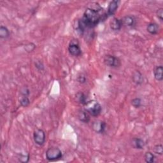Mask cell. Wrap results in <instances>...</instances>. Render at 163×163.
I'll use <instances>...</instances> for the list:
<instances>
[{
	"mask_svg": "<svg viewBox=\"0 0 163 163\" xmlns=\"http://www.w3.org/2000/svg\"><path fill=\"white\" fill-rule=\"evenodd\" d=\"M94 7H89L85 10L83 17L78 22V30L83 32L85 29H91L96 26L102 19L103 15L100 14L102 11L101 7L96 3Z\"/></svg>",
	"mask_w": 163,
	"mask_h": 163,
	"instance_id": "cell-1",
	"label": "cell"
},
{
	"mask_svg": "<svg viewBox=\"0 0 163 163\" xmlns=\"http://www.w3.org/2000/svg\"><path fill=\"white\" fill-rule=\"evenodd\" d=\"M84 107L85 110L93 117L98 116L102 110L101 104L95 100L88 101L84 104Z\"/></svg>",
	"mask_w": 163,
	"mask_h": 163,
	"instance_id": "cell-2",
	"label": "cell"
},
{
	"mask_svg": "<svg viewBox=\"0 0 163 163\" xmlns=\"http://www.w3.org/2000/svg\"><path fill=\"white\" fill-rule=\"evenodd\" d=\"M63 157L62 151L57 147H51L46 152V158L50 161L60 159Z\"/></svg>",
	"mask_w": 163,
	"mask_h": 163,
	"instance_id": "cell-3",
	"label": "cell"
},
{
	"mask_svg": "<svg viewBox=\"0 0 163 163\" xmlns=\"http://www.w3.org/2000/svg\"><path fill=\"white\" fill-rule=\"evenodd\" d=\"M104 63L112 68H119L121 65L120 60L118 57L112 55H107L105 56L104 58Z\"/></svg>",
	"mask_w": 163,
	"mask_h": 163,
	"instance_id": "cell-4",
	"label": "cell"
},
{
	"mask_svg": "<svg viewBox=\"0 0 163 163\" xmlns=\"http://www.w3.org/2000/svg\"><path fill=\"white\" fill-rule=\"evenodd\" d=\"M33 139L36 144L38 145H43L46 140V136L44 131L41 129H36L33 133Z\"/></svg>",
	"mask_w": 163,
	"mask_h": 163,
	"instance_id": "cell-5",
	"label": "cell"
},
{
	"mask_svg": "<svg viewBox=\"0 0 163 163\" xmlns=\"http://www.w3.org/2000/svg\"><path fill=\"white\" fill-rule=\"evenodd\" d=\"M69 53L73 56H79L82 53L78 40H71L68 46Z\"/></svg>",
	"mask_w": 163,
	"mask_h": 163,
	"instance_id": "cell-6",
	"label": "cell"
},
{
	"mask_svg": "<svg viewBox=\"0 0 163 163\" xmlns=\"http://www.w3.org/2000/svg\"><path fill=\"white\" fill-rule=\"evenodd\" d=\"M107 124L104 121L98 120L92 123V128L93 130L97 133H103L106 129Z\"/></svg>",
	"mask_w": 163,
	"mask_h": 163,
	"instance_id": "cell-7",
	"label": "cell"
},
{
	"mask_svg": "<svg viewBox=\"0 0 163 163\" xmlns=\"http://www.w3.org/2000/svg\"><path fill=\"white\" fill-rule=\"evenodd\" d=\"M122 25L127 27H133L136 24V19L134 16L126 15L121 19Z\"/></svg>",
	"mask_w": 163,
	"mask_h": 163,
	"instance_id": "cell-8",
	"label": "cell"
},
{
	"mask_svg": "<svg viewBox=\"0 0 163 163\" xmlns=\"http://www.w3.org/2000/svg\"><path fill=\"white\" fill-rule=\"evenodd\" d=\"M119 3H120L119 1H117V0H114V1H112L109 3L108 10H107V15L108 16L113 15L115 13H116V12L117 11V10L118 8Z\"/></svg>",
	"mask_w": 163,
	"mask_h": 163,
	"instance_id": "cell-9",
	"label": "cell"
},
{
	"mask_svg": "<svg viewBox=\"0 0 163 163\" xmlns=\"http://www.w3.org/2000/svg\"><path fill=\"white\" fill-rule=\"evenodd\" d=\"M122 22L120 19L117 18H114L112 19L110 23V28L113 31H119L122 27Z\"/></svg>",
	"mask_w": 163,
	"mask_h": 163,
	"instance_id": "cell-10",
	"label": "cell"
},
{
	"mask_svg": "<svg viewBox=\"0 0 163 163\" xmlns=\"http://www.w3.org/2000/svg\"><path fill=\"white\" fill-rule=\"evenodd\" d=\"M159 30H160V28H159V25L155 22H151L149 24L147 27V31L150 34L153 35L158 34Z\"/></svg>",
	"mask_w": 163,
	"mask_h": 163,
	"instance_id": "cell-11",
	"label": "cell"
},
{
	"mask_svg": "<svg viewBox=\"0 0 163 163\" xmlns=\"http://www.w3.org/2000/svg\"><path fill=\"white\" fill-rule=\"evenodd\" d=\"M145 141L141 138H136L132 140V145L135 149H143L145 147Z\"/></svg>",
	"mask_w": 163,
	"mask_h": 163,
	"instance_id": "cell-12",
	"label": "cell"
},
{
	"mask_svg": "<svg viewBox=\"0 0 163 163\" xmlns=\"http://www.w3.org/2000/svg\"><path fill=\"white\" fill-rule=\"evenodd\" d=\"M154 78L157 81H162L163 79V68L162 66H157L154 71Z\"/></svg>",
	"mask_w": 163,
	"mask_h": 163,
	"instance_id": "cell-13",
	"label": "cell"
},
{
	"mask_svg": "<svg viewBox=\"0 0 163 163\" xmlns=\"http://www.w3.org/2000/svg\"><path fill=\"white\" fill-rule=\"evenodd\" d=\"M78 118L81 122H82L84 123H88L90 120L89 114L85 110V111L82 110V111H80L79 112Z\"/></svg>",
	"mask_w": 163,
	"mask_h": 163,
	"instance_id": "cell-14",
	"label": "cell"
},
{
	"mask_svg": "<svg viewBox=\"0 0 163 163\" xmlns=\"http://www.w3.org/2000/svg\"><path fill=\"white\" fill-rule=\"evenodd\" d=\"M132 80H133V82H135L137 85L141 84L143 81L142 74L139 71H135L132 75Z\"/></svg>",
	"mask_w": 163,
	"mask_h": 163,
	"instance_id": "cell-15",
	"label": "cell"
},
{
	"mask_svg": "<svg viewBox=\"0 0 163 163\" xmlns=\"http://www.w3.org/2000/svg\"><path fill=\"white\" fill-rule=\"evenodd\" d=\"M19 102H20L21 105L23 107H27L30 104V100L28 96L23 95H21V96L19 98Z\"/></svg>",
	"mask_w": 163,
	"mask_h": 163,
	"instance_id": "cell-16",
	"label": "cell"
},
{
	"mask_svg": "<svg viewBox=\"0 0 163 163\" xmlns=\"http://www.w3.org/2000/svg\"><path fill=\"white\" fill-rule=\"evenodd\" d=\"M76 100L79 101V103L82 104H85L86 103H87V98H86L85 95L81 92H78L76 95Z\"/></svg>",
	"mask_w": 163,
	"mask_h": 163,
	"instance_id": "cell-17",
	"label": "cell"
},
{
	"mask_svg": "<svg viewBox=\"0 0 163 163\" xmlns=\"http://www.w3.org/2000/svg\"><path fill=\"white\" fill-rule=\"evenodd\" d=\"M10 36V31L5 26H2L0 27V37L2 38H7Z\"/></svg>",
	"mask_w": 163,
	"mask_h": 163,
	"instance_id": "cell-18",
	"label": "cell"
},
{
	"mask_svg": "<svg viewBox=\"0 0 163 163\" xmlns=\"http://www.w3.org/2000/svg\"><path fill=\"white\" fill-rule=\"evenodd\" d=\"M145 160L148 163H152L155 161V156L152 152H147L145 154Z\"/></svg>",
	"mask_w": 163,
	"mask_h": 163,
	"instance_id": "cell-19",
	"label": "cell"
},
{
	"mask_svg": "<svg viewBox=\"0 0 163 163\" xmlns=\"http://www.w3.org/2000/svg\"><path fill=\"white\" fill-rule=\"evenodd\" d=\"M18 161L21 162H27L29 161H30V155L29 154H19L18 157Z\"/></svg>",
	"mask_w": 163,
	"mask_h": 163,
	"instance_id": "cell-20",
	"label": "cell"
},
{
	"mask_svg": "<svg viewBox=\"0 0 163 163\" xmlns=\"http://www.w3.org/2000/svg\"><path fill=\"white\" fill-rule=\"evenodd\" d=\"M131 104L135 108H140L141 105V100L140 98H134L132 101H131Z\"/></svg>",
	"mask_w": 163,
	"mask_h": 163,
	"instance_id": "cell-21",
	"label": "cell"
},
{
	"mask_svg": "<svg viewBox=\"0 0 163 163\" xmlns=\"http://www.w3.org/2000/svg\"><path fill=\"white\" fill-rule=\"evenodd\" d=\"M36 48V45L33 43H29L25 45L24 49L26 52H33Z\"/></svg>",
	"mask_w": 163,
	"mask_h": 163,
	"instance_id": "cell-22",
	"label": "cell"
},
{
	"mask_svg": "<svg viewBox=\"0 0 163 163\" xmlns=\"http://www.w3.org/2000/svg\"><path fill=\"white\" fill-rule=\"evenodd\" d=\"M154 151L156 153V154H159V155H162V153H163V148H162V145L161 144L157 145L154 147Z\"/></svg>",
	"mask_w": 163,
	"mask_h": 163,
	"instance_id": "cell-23",
	"label": "cell"
},
{
	"mask_svg": "<svg viewBox=\"0 0 163 163\" xmlns=\"http://www.w3.org/2000/svg\"><path fill=\"white\" fill-rule=\"evenodd\" d=\"M156 14H157V17L160 19V21H162V20H163V8H161L158 9L156 12Z\"/></svg>",
	"mask_w": 163,
	"mask_h": 163,
	"instance_id": "cell-24",
	"label": "cell"
},
{
	"mask_svg": "<svg viewBox=\"0 0 163 163\" xmlns=\"http://www.w3.org/2000/svg\"><path fill=\"white\" fill-rule=\"evenodd\" d=\"M21 95H23V96H28L29 95H30V90L28 89L27 88L25 87V88H23L21 91Z\"/></svg>",
	"mask_w": 163,
	"mask_h": 163,
	"instance_id": "cell-25",
	"label": "cell"
},
{
	"mask_svg": "<svg viewBox=\"0 0 163 163\" xmlns=\"http://www.w3.org/2000/svg\"><path fill=\"white\" fill-rule=\"evenodd\" d=\"M77 80L79 82L81 83V84H84L86 82V77L85 76L84 74H80L79 76H78V79Z\"/></svg>",
	"mask_w": 163,
	"mask_h": 163,
	"instance_id": "cell-26",
	"label": "cell"
},
{
	"mask_svg": "<svg viewBox=\"0 0 163 163\" xmlns=\"http://www.w3.org/2000/svg\"><path fill=\"white\" fill-rule=\"evenodd\" d=\"M35 66L36 68L38 69V70H43V68H44V66L43 64V63L42 62H37L36 64H35Z\"/></svg>",
	"mask_w": 163,
	"mask_h": 163,
	"instance_id": "cell-27",
	"label": "cell"
}]
</instances>
